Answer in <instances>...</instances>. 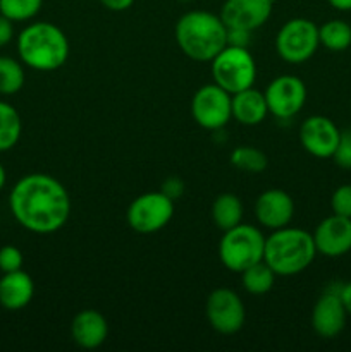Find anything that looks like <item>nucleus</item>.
<instances>
[{
  "mask_svg": "<svg viewBox=\"0 0 351 352\" xmlns=\"http://www.w3.org/2000/svg\"><path fill=\"white\" fill-rule=\"evenodd\" d=\"M9 208L30 232L47 236L61 230L71 215V198L62 182L48 174H28L12 186Z\"/></svg>",
  "mask_w": 351,
  "mask_h": 352,
  "instance_id": "f257e3e1",
  "label": "nucleus"
},
{
  "mask_svg": "<svg viewBox=\"0 0 351 352\" xmlns=\"http://www.w3.org/2000/svg\"><path fill=\"white\" fill-rule=\"evenodd\" d=\"M17 55L26 67L40 72L61 69L69 58V40L64 31L47 21L31 23L17 34Z\"/></svg>",
  "mask_w": 351,
  "mask_h": 352,
  "instance_id": "f03ea898",
  "label": "nucleus"
},
{
  "mask_svg": "<svg viewBox=\"0 0 351 352\" xmlns=\"http://www.w3.org/2000/svg\"><path fill=\"white\" fill-rule=\"evenodd\" d=\"M176 41L186 57L210 62L227 45V28L220 16L206 10H189L176 23Z\"/></svg>",
  "mask_w": 351,
  "mask_h": 352,
  "instance_id": "7ed1b4c3",
  "label": "nucleus"
},
{
  "mask_svg": "<svg viewBox=\"0 0 351 352\" xmlns=\"http://www.w3.org/2000/svg\"><path fill=\"white\" fill-rule=\"evenodd\" d=\"M317 256L313 236L305 229L282 227L265 237L264 261L279 277H292L305 272Z\"/></svg>",
  "mask_w": 351,
  "mask_h": 352,
  "instance_id": "20e7f679",
  "label": "nucleus"
},
{
  "mask_svg": "<svg viewBox=\"0 0 351 352\" xmlns=\"http://www.w3.org/2000/svg\"><path fill=\"white\" fill-rule=\"evenodd\" d=\"M265 237L258 227L243 223L226 230L219 243L220 263L234 274H241L264 260Z\"/></svg>",
  "mask_w": 351,
  "mask_h": 352,
  "instance_id": "39448f33",
  "label": "nucleus"
},
{
  "mask_svg": "<svg viewBox=\"0 0 351 352\" xmlns=\"http://www.w3.org/2000/svg\"><path fill=\"white\" fill-rule=\"evenodd\" d=\"M210 72L215 85L226 89L229 95H234L253 86L257 79V64L248 48L226 45L210 60Z\"/></svg>",
  "mask_w": 351,
  "mask_h": 352,
  "instance_id": "423d86ee",
  "label": "nucleus"
},
{
  "mask_svg": "<svg viewBox=\"0 0 351 352\" xmlns=\"http://www.w3.org/2000/svg\"><path fill=\"white\" fill-rule=\"evenodd\" d=\"M319 26L306 17H292L284 23L275 36V50L288 64H303L319 48Z\"/></svg>",
  "mask_w": 351,
  "mask_h": 352,
  "instance_id": "0eeeda50",
  "label": "nucleus"
},
{
  "mask_svg": "<svg viewBox=\"0 0 351 352\" xmlns=\"http://www.w3.org/2000/svg\"><path fill=\"white\" fill-rule=\"evenodd\" d=\"M174 217V201L162 191L145 192L133 199L127 208V226L138 234H155Z\"/></svg>",
  "mask_w": 351,
  "mask_h": 352,
  "instance_id": "6e6552de",
  "label": "nucleus"
},
{
  "mask_svg": "<svg viewBox=\"0 0 351 352\" xmlns=\"http://www.w3.org/2000/svg\"><path fill=\"white\" fill-rule=\"evenodd\" d=\"M205 311L210 327L222 336L237 333L243 329L246 320L243 299L237 292L227 287H219L210 292L206 298Z\"/></svg>",
  "mask_w": 351,
  "mask_h": 352,
  "instance_id": "1a4fd4ad",
  "label": "nucleus"
},
{
  "mask_svg": "<svg viewBox=\"0 0 351 352\" xmlns=\"http://www.w3.org/2000/svg\"><path fill=\"white\" fill-rule=\"evenodd\" d=\"M191 113L195 122L203 129H222L233 119L231 95L215 82L202 86L193 96Z\"/></svg>",
  "mask_w": 351,
  "mask_h": 352,
  "instance_id": "9d476101",
  "label": "nucleus"
},
{
  "mask_svg": "<svg viewBox=\"0 0 351 352\" xmlns=\"http://www.w3.org/2000/svg\"><path fill=\"white\" fill-rule=\"evenodd\" d=\"M268 113L277 119H291L306 102V86L298 76L282 74L268 82L264 91Z\"/></svg>",
  "mask_w": 351,
  "mask_h": 352,
  "instance_id": "9b49d317",
  "label": "nucleus"
},
{
  "mask_svg": "<svg viewBox=\"0 0 351 352\" xmlns=\"http://www.w3.org/2000/svg\"><path fill=\"white\" fill-rule=\"evenodd\" d=\"M341 284L329 285L317 299L312 311V329L322 339H334L346 325L348 311L341 301Z\"/></svg>",
  "mask_w": 351,
  "mask_h": 352,
  "instance_id": "f8f14e48",
  "label": "nucleus"
},
{
  "mask_svg": "<svg viewBox=\"0 0 351 352\" xmlns=\"http://www.w3.org/2000/svg\"><path fill=\"white\" fill-rule=\"evenodd\" d=\"M274 0H226L220 9V19L227 30H246L253 33L272 16Z\"/></svg>",
  "mask_w": 351,
  "mask_h": 352,
  "instance_id": "ddd939ff",
  "label": "nucleus"
},
{
  "mask_svg": "<svg viewBox=\"0 0 351 352\" xmlns=\"http://www.w3.org/2000/svg\"><path fill=\"white\" fill-rule=\"evenodd\" d=\"M339 138V127L326 116H312L299 126V143L312 157L332 158Z\"/></svg>",
  "mask_w": 351,
  "mask_h": 352,
  "instance_id": "4468645a",
  "label": "nucleus"
},
{
  "mask_svg": "<svg viewBox=\"0 0 351 352\" xmlns=\"http://www.w3.org/2000/svg\"><path fill=\"white\" fill-rule=\"evenodd\" d=\"M312 236L317 253L327 258L344 256L351 251V219L334 213L317 226Z\"/></svg>",
  "mask_w": 351,
  "mask_h": 352,
  "instance_id": "2eb2a0df",
  "label": "nucleus"
},
{
  "mask_svg": "<svg viewBox=\"0 0 351 352\" xmlns=\"http://www.w3.org/2000/svg\"><path fill=\"white\" fill-rule=\"evenodd\" d=\"M292 215H295V201L282 189H267L255 201V219L265 229L277 230L288 227Z\"/></svg>",
  "mask_w": 351,
  "mask_h": 352,
  "instance_id": "dca6fc26",
  "label": "nucleus"
},
{
  "mask_svg": "<svg viewBox=\"0 0 351 352\" xmlns=\"http://www.w3.org/2000/svg\"><path fill=\"white\" fill-rule=\"evenodd\" d=\"M71 336L81 349H96L109 337V323L96 309H83L72 318Z\"/></svg>",
  "mask_w": 351,
  "mask_h": 352,
  "instance_id": "f3484780",
  "label": "nucleus"
},
{
  "mask_svg": "<svg viewBox=\"0 0 351 352\" xmlns=\"http://www.w3.org/2000/svg\"><path fill=\"white\" fill-rule=\"evenodd\" d=\"M34 296V282L26 272L21 270L2 274L0 278V306L7 311L26 308Z\"/></svg>",
  "mask_w": 351,
  "mask_h": 352,
  "instance_id": "a211bd4d",
  "label": "nucleus"
},
{
  "mask_svg": "<svg viewBox=\"0 0 351 352\" xmlns=\"http://www.w3.org/2000/svg\"><path fill=\"white\" fill-rule=\"evenodd\" d=\"M231 112L233 119L243 126H258L268 116L265 95L253 86L231 95Z\"/></svg>",
  "mask_w": 351,
  "mask_h": 352,
  "instance_id": "6ab92c4d",
  "label": "nucleus"
},
{
  "mask_svg": "<svg viewBox=\"0 0 351 352\" xmlns=\"http://www.w3.org/2000/svg\"><path fill=\"white\" fill-rule=\"evenodd\" d=\"M212 220L222 232L240 226L243 220V203L233 192H222L212 203Z\"/></svg>",
  "mask_w": 351,
  "mask_h": 352,
  "instance_id": "aec40b11",
  "label": "nucleus"
},
{
  "mask_svg": "<svg viewBox=\"0 0 351 352\" xmlns=\"http://www.w3.org/2000/svg\"><path fill=\"white\" fill-rule=\"evenodd\" d=\"M23 120L10 103L0 100V153L9 151L19 143Z\"/></svg>",
  "mask_w": 351,
  "mask_h": 352,
  "instance_id": "412c9836",
  "label": "nucleus"
},
{
  "mask_svg": "<svg viewBox=\"0 0 351 352\" xmlns=\"http://www.w3.org/2000/svg\"><path fill=\"white\" fill-rule=\"evenodd\" d=\"M274 282L275 274L264 260L241 272V284L244 291L251 296L267 294L274 287Z\"/></svg>",
  "mask_w": 351,
  "mask_h": 352,
  "instance_id": "4be33fe9",
  "label": "nucleus"
},
{
  "mask_svg": "<svg viewBox=\"0 0 351 352\" xmlns=\"http://www.w3.org/2000/svg\"><path fill=\"white\" fill-rule=\"evenodd\" d=\"M319 40L330 52H344L351 47V26L343 19H330L319 28Z\"/></svg>",
  "mask_w": 351,
  "mask_h": 352,
  "instance_id": "5701e85b",
  "label": "nucleus"
},
{
  "mask_svg": "<svg viewBox=\"0 0 351 352\" xmlns=\"http://www.w3.org/2000/svg\"><path fill=\"white\" fill-rule=\"evenodd\" d=\"M26 74L23 62L7 55H0V95L10 96L23 89Z\"/></svg>",
  "mask_w": 351,
  "mask_h": 352,
  "instance_id": "b1692460",
  "label": "nucleus"
},
{
  "mask_svg": "<svg viewBox=\"0 0 351 352\" xmlns=\"http://www.w3.org/2000/svg\"><path fill=\"white\" fill-rule=\"evenodd\" d=\"M231 165L246 174H262L267 168V155L255 146H237L231 151Z\"/></svg>",
  "mask_w": 351,
  "mask_h": 352,
  "instance_id": "393cba45",
  "label": "nucleus"
},
{
  "mask_svg": "<svg viewBox=\"0 0 351 352\" xmlns=\"http://www.w3.org/2000/svg\"><path fill=\"white\" fill-rule=\"evenodd\" d=\"M43 0H0V14L12 23L31 21L41 10Z\"/></svg>",
  "mask_w": 351,
  "mask_h": 352,
  "instance_id": "a878e982",
  "label": "nucleus"
},
{
  "mask_svg": "<svg viewBox=\"0 0 351 352\" xmlns=\"http://www.w3.org/2000/svg\"><path fill=\"white\" fill-rule=\"evenodd\" d=\"M24 256L21 253L19 248L7 244V246L0 248V272L2 274H9V272H16L23 268Z\"/></svg>",
  "mask_w": 351,
  "mask_h": 352,
  "instance_id": "bb28decb",
  "label": "nucleus"
},
{
  "mask_svg": "<svg viewBox=\"0 0 351 352\" xmlns=\"http://www.w3.org/2000/svg\"><path fill=\"white\" fill-rule=\"evenodd\" d=\"M332 213L351 219V184H343L332 192L330 198Z\"/></svg>",
  "mask_w": 351,
  "mask_h": 352,
  "instance_id": "cd10ccee",
  "label": "nucleus"
},
{
  "mask_svg": "<svg viewBox=\"0 0 351 352\" xmlns=\"http://www.w3.org/2000/svg\"><path fill=\"white\" fill-rule=\"evenodd\" d=\"M332 158L337 167L351 168V129L341 131L339 143H337Z\"/></svg>",
  "mask_w": 351,
  "mask_h": 352,
  "instance_id": "c85d7f7f",
  "label": "nucleus"
},
{
  "mask_svg": "<svg viewBox=\"0 0 351 352\" xmlns=\"http://www.w3.org/2000/svg\"><path fill=\"white\" fill-rule=\"evenodd\" d=\"M160 191L164 192L165 196H169L172 201H176V199L181 198L182 192H184V182H182L179 177H169L167 181L162 184Z\"/></svg>",
  "mask_w": 351,
  "mask_h": 352,
  "instance_id": "c756f323",
  "label": "nucleus"
},
{
  "mask_svg": "<svg viewBox=\"0 0 351 352\" xmlns=\"http://www.w3.org/2000/svg\"><path fill=\"white\" fill-rule=\"evenodd\" d=\"M251 41V31L246 30H227V45L248 48Z\"/></svg>",
  "mask_w": 351,
  "mask_h": 352,
  "instance_id": "7c9ffc66",
  "label": "nucleus"
},
{
  "mask_svg": "<svg viewBox=\"0 0 351 352\" xmlns=\"http://www.w3.org/2000/svg\"><path fill=\"white\" fill-rule=\"evenodd\" d=\"M14 40V23L0 14V48L7 47Z\"/></svg>",
  "mask_w": 351,
  "mask_h": 352,
  "instance_id": "2f4dec72",
  "label": "nucleus"
},
{
  "mask_svg": "<svg viewBox=\"0 0 351 352\" xmlns=\"http://www.w3.org/2000/svg\"><path fill=\"white\" fill-rule=\"evenodd\" d=\"M105 9L112 10V12H123L127 10L134 3V0H98Z\"/></svg>",
  "mask_w": 351,
  "mask_h": 352,
  "instance_id": "473e14b6",
  "label": "nucleus"
},
{
  "mask_svg": "<svg viewBox=\"0 0 351 352\" xmlns=\"http://www.w3.org/2000/svg\"><path fill=\"white\" fill-rule=\"evenodd\" d=\"M341 301H343L344 308H346L348 315H351V282H346V284H341Z\"/></svg>",
  "mask_w": 351,
  "mask_h": 352,
  "instance_id": "72a5a7b5",
  "label": "nucleus"
},
{
  "mask_svg": "<svg viewBox=\"0 0 351 352\" xmlns=\"http://www.w3.org/2000/svg\"><path fill=\"white\" fill-rule=\"evenodd\" d=\"M327 2L330 3V7L341 10V12H350L351 10V0H327Z\"/></svg>",
  "mask_w": 351,
  "mask_h": 352,
  "instance_id": "f704fd0d",
  "label": "nucleus"
},
{
  "mask_svg": "<svg viewBox=\"0 0 351 352\" xmlns=\"http://www.w3.org/2000/svg\"><path fill=\"white\" fill-rule=\"evenodd\" d=\"M7 182V174H6V168H3V165L0 164V191L3 189V186H6Z\"/></svg>",
  "mask_w": 351,
  "mask_h": 352,
  "instance_id": "c9c22d12",
  "label": "nucleus"
}]
</instances>
